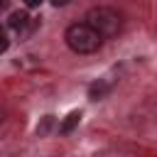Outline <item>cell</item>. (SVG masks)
<instances>
[{
  "label": "cell",
  "instance_id": "cell-1",
  "mask_svg": "<svg viewBox=\"0 0 157 157\" xmlns=\"http://www.w3.org/2000/svg\"><path fill=\"white\" fill-rule=\"evenodd\" d=\"M64 42H66V47H69L74 54H93V52L101 49L103 34H101L98 29H93V27L83 20V22H74V25L66 27Z\"/></svg>",
  "mask_w": 157,
  "mask_h": 157
},
{
  "label": "cell",
  "instance_id": "cell-2",
  "mask_svg": "<svg viewBox=\"0 0 157 157\" xmlns=\"http://www.w3.org/2000/svg\"><path fill=\"white\" fill-rule=\"evenodd\" d=\"M93 29H98L103 34V39H110V37H118L120 29H123V15L113 7H105V5H98V7H91L83 17Z\"/></svg>",
  "mask_w": 157,
  "mask_h": 157
},
{
  "label": "cell",
  "instance_id": "cell-3",
  "mask_svg": "<svg viewBox=\"0 0 157 157\" xmlns=\"http://www.w3.org/2000/svg\"><path fill=\"white\" fill-rule=\"evenodd\" d=\"M78 123H81V110H71V113H69V115L61 120L59 132H61V135H69V132H71V130H74Z\"/></svg>",
  "mask_w": 157,
  "mask_h": 157
},
{
  "label": "cell",
  "instance_id": "cell-4",
  "mask_svg": "<svg viewBox=\"0 0 157 157\" xmlns=\"http://www.w3.org/2000/svg\"><path fill=\"white\" fill-rule=\"evenodd\" d=\"M27 20H29L27 10H15V12L7 17V27H12V29H22V27L27 25Z\"/></svg>",
  "mask_w": 157,
  "mask_h": 157
},
{
  "label": "cell",
  "instance_id": "cell-5",
  "mask_svg": "<svg viewBox=\"0 0 157 157\" xmlns=\"http://www.w3.org/2000/svg\"><path fill=\"white\" fill-rule=\"evenodd\" d=\"M105 93H108V86H105L103 81H98V83H93V86L88 88V98H91V101H101Z\"/></svg>",
  "mask_w": 157,
  "mask_h": 157
},
{
  "label": "cell",
  "instance_id": "cell-6",
  "mask_svg": "<svg viewBox=\"0 0 157 157\" xmlns=\"http://www.w3.org/2000/svg\"><path fill=\"white\" fill-rule=\"evenodd\" d=\"M49 128H52V115H47V118H44V120H42V125H39V128H37V132H39V135H44V132H47V130H49Z\"/></svg>",
  "mask_w": 157,
  "mask_h": 157
},
{
  "label": "cell",
  "instance_id": "cell-7",
  "mask_svg": "<svg viewBox=\"0 0 157 157\" xmlns=\"http://www.w3.org/2000/svg\"><path fill=\"white\" fill-rule=\"evenodd\" d=\"M25 2H27V7H37L42 0H25Z\"/></svg>",
  "mask_w": 157,
  "mask_h": 157
},
{
  "label": "cell",
  "instance_id": "cell-8",
  "mask_svg": "<svg viewBox=\"0 0 157 157\" xmlns=\"http://www.w3.org/2000/svg\"><path fill=\"white\" fill-rule=\"evenodd\" d=\"M52 2H54L56 7H59V5H66V0H52Z\"/></svg>",
  "mask_w": 157,
  "mask_h": 157
}]
</instances>
